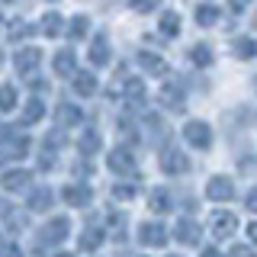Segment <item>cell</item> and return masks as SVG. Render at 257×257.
<instances>
[{
    "label": "cell",
    "instance_id": "33",
    "mask_svg": "<svg viewBox=\"0 0 257 257\" xmlns=\"http://www.w3.org/2000/svg\"><path fill=\"white\" fill-rule=\"evenodd\" d=\"M7 225H10V231H20V228H26V219H23V212H7Z\"/></svg>",
    "mask_w": 257,
    "mask_h": 257
},
{
    "label": "cell",
    "instance_id": "19",
    "mask_svg": "<svg viewBox=\"0 0 257 257\" xmlns=\"http://www.w3.org/2000/svg\"><path fill=\"white\" fill-rule=\"evenodd\" d=\"M90 61L93 64H106L109 61V39H106V32L93 36V42H90Z\"/></svg>",
    "mask_w": 257,
    "mask_h": 257
},
{
    "label": "cell",
    "instance_id": "47",
    "mask_svg": "<svg viewBox=\"0 0 257 257\" xmlns=\"http://www.w3.org/2000/svg\"><path fill=\"white\" fill-rule=\"evenodd\" d=\"M0 26H4V16H0Z\"/></svg>",
    "mask_w": 257,
    "mask_h": 257
},
{
    "label": "cell",
    "instance_id": "4",
    "mask_svg": "<svg viewBox=\"0 0 257 257\" xmlns=\"http://www.w3.org/2000/svg\"><path fill=\"white\" fill-rule=\"evenodd\" d=\"M183 139H187L193 148H199V151H206L209 145H212V128H209L206 122H199V119H193V122L183 125Z\"/></svg>",
    "mask_w": 257,
    "mask_h": 257
},
{
    "label": "cell",
    "instance_id": "10",
    "mask_svg": "<svg viewBox=\"0 0 257 257\" xmlns=\"http://www.w3.org/2000/svg\"><path fill=\"white\" fill-rule=\"evenodd\" d=\"M52 71H55V77H74V74H77V58H74V52H71V48H61V52L52 58Z\"/></svg>",
    "mask_w": 257,
    "mask_h": 257
},
{
    "label": "cell",
    "instance_id": "42",
    "mask_svg": "<svg viewBox=\"0 0 257 257\" xmlns=\"http://www.w3.org/2000/svg\"><path fill=\"white\" fill-rule=\"evenodd\" d=\"M4 257H20V247H16V244H10V247L4 251Z\"/></svg>",
    "mask_w": 257,
    "mask_h": 257
},
{
    "label": "cell",
    "instance_id": "3",
    "mask_svg": "<svg viewBox=\"0 0 257 257\" xmlns=\"http://www.w3.org/2000/svg\"><path fill=\"white\" fill-rule=\"evenodd\" d=\"M161 171L171 174V177H180V174L190 171V161L180 148H164L161 151Z\"/></svg>",
    "mask_w": 257,
    "mask_h": 257
},
{
    "label": "cell",
    "instance_id": "30",
    "mask_svg": "<svg viewBox=\"0 0 257 257\" xmlns=\"http://www.w3.org/2000/svg\"><path fill=\"white\" fill-rule=\"evenodd\" d=\"M13 106H16V87L0 84V112H10Z\"/></svg>",
    "mask_w": 257,
    "mask_h": 257
},
{
    "label": "cell",
    "instance_id": "46",
    "mask_svg": "<svg viewBox=\"0 0 257 257\" xmlns=\"http://www.w3.org/2000/svg\"><path fill=\"white\" fill-rule=\"evenodd\" d=\"M0 64H4V52H0Z\"/></svg>",
    "mask_w": 257,
    "mask_h": 257
},
{
    "label": "cell",
    "instance_id": "43",
    "mask_svg": "<svg viewBox=\"0 0 257 257\" xmlns=\"http://www.w3.org/2000/svg\"><path fill=\"white\" fill-rule=\"evenodd\" d=\"M247 235H251V241L257 244V222H251V225H247Z\"/></svg>",
    "mask_w": 257,
    "mask_h": 257
},
{
    "label": "cell",
    "instance_id": "12",
    "mask_svg": "<svg viewBox=\"0 0 257 257\" xmlns=\"http://www.w3.org/2000/svg\"><path fill=\"white\" fill-rule=\"evenodd\" d=\"M177 241H180V244H187V247H193V244H199V241H203V228H199L196 222L193 219H180L177 222Z\"/></svg>",
    "mask_w": 257,
    "mask_h": 257
},
{
    "label": "cell",
    "instance_id": "17",
    "mask_svg": "<svg viewBox=\"0 0 257 257\" xmlns=\"http://www.w3.org/2000/svg\"><path fill=\"white\" fill-rule=\"evenodd\" d=\"M52 199H55V193L48 190V187H36L29 193V203H26V209L29 212H45L48 206H52Z\"/></svg>",
    "mask_w": 257,
    "mask_h": 257
},
{
    "label": "cell",
    "instance_id": "20",
    "mask_svg": "<svg viewBox=\"0 0 257 257\" xmlns=\"http://www.w3.org/2000/svg\"><path fill=\"white\" fill-rule=\"evenodd\" d=\"M231 55L241 58V61H251V58H257V42H254V39H247V36H241V39L231 42Z\"/></svg>",
    "mask_w": 257,
    "mask_h": 257
},
{
    "label": "cell",
    "instance_id": "21",
    "mask_svg": "<svg viewBox=\"0 0 257 257\" xmlns=\"http://www.w3.org/2000/svg\"><path fill=\"white\" fill-rule=\"evenodd\" d=\"M171 193L167 190H151V196H148V209L151 212H158V215H164V212H171Z\"/></svg>",
    "mask_w": 257,
    "mask_h": 257
},
{
    "label": "cell",
    "instance_id": "28",
    "mask_svg": "<svg viewBox=\"0 0 257 257\" xmlns=\"http://www.w3.org/2000/svg\"><path fill=\"white\" fill-rule=\"evenodd\" d=\"M196 23L199 26H215L219 23V7H212V4L196 7Z\"/></svg>",
    "mask_w": 257,
    "mask_h": 257
},
{
    "label": "cell",
    "instance_id": "35",
    "mask_svg": "<svg viewBox=\"0 0 257 257\" xmlns=\"http://www.w3.org/2000/svg\"><path fill=\"white\" fill-rule=\"evenodd\" d=\"M61 145H64V132H48L45 135V148L48 151H52V148H61Z\"/></svg>",
    "mask_w": 257,
    "mask_h": 257
},
{
    "label": "cell",
    "instance_id": "13",
    "mask_svg": "<svg viewBox=\"0 0 257 257\" xmlns=\"http://www.w3.org/2000/svg\"><path fill=\"white\" fill-rule=\"evenodd\" d=\"M158 100H161V106L171 109V112H180L183 106H187V100H183V90H180L177 84H164V87H161V93H158Z\"/></svg>",
    "mask_w": 257,
    "mask_h": 257
},
{
    "label": "cell",
    "instance_id": "23",
    "mask_svg": "<svg viewBox=\"0 0 257 257\" xmlns=\"http://www.w3.org/2000/svg\"><path fill=\"white\" fill-rule=\"evenodd\" d=\"M77 148L84 151L87 158L96 155V151H100V132H93V128H84V132H80V139H77Z\"/></svg>",
    "mask_w": 257,
    "mask_h": 257
},
{
    "label": "cell",
    "instance_id": "39",
    "mask_svg": "<svg viewBox=\"0 0 257 257\" xmlns=\"http://www.w3.org/2000/svg\"><path fill=\"white\" fill-rule=\"evenodd\" d=\"M247 209H251V212H257V187L247 193Z\"/></svg>",
    "mask_w": 257,
    "mask_h": 257
},
{
    "label": "cell",
    "instance_id": "9",
    "mask_svg": "<svg viewBox=\"0 0 257 257\" xmlns=\"http://www.w3.org/2000/svg\"><path fill=\"white\" fill-rule=\"evenodd\" d=\"M0 155L4 158H26L29 155V139L26 135H4V142H0Z\"/></svg>",
    "mask_w": 257,
    "mask_h": 257
},
{
    "label": "cell",
    "instance_id": "6",
    "mask_svg": "<svg viewBox=\"0 0 257 257\" xmlns=\"http://www.w3.org/2000/svg\"><path fill=\"white\" fill-rule=\"evenodd\" d=\"M61 199L68 206H74V209H84V206H90V199H93V193L87 183H68V187L61 190Z\"/></svg>",
    "mask_w": 257,
    "mask_h": 257
},
{
    "label": "cell",
    "instance_id": "16",
    "mask_svg": "<svg viewBox=\"0 0 257 257\" xmlns=\"http://www.w3.org/2000/svg\"><path fill=\"white\" fill-rule=\"evenodd\" d=\"M103 238H106V231H103V228H96V225H87V228L80 231V241H77V244H80V251L90 254V251H96V247L103 244Z\"/></svg>",
    "mask_w": 257,
    "mask_h": 257
},
{
    "label": "cell",
    "instance_id": "11",
    "mask_svg": "<svg viewBox=\"0 0 257 257\" xmlns=\"http://www.w3.org/2000/svg\"><path fill=\"white\" fill-rule=\"evenodd\" d=\"M39 61H42V52H39V48H20V52H16V58H13V64H16V71H20V74H32V71L39 68Z\"/></svg>",
    "mask_w": 257,
    "mask_h": 257
},
{
    "label": "cell",
    "instance_id": "8",
    "mask_svg": "<svg viewBox=\"0 0 257 257\" xmlns=\"http://www.w3.org/2000/svg\"><path fill=\"white\" fill-rule=\"evenodd\" d=\"M139 238H142V244H148V247H164L167 244V228L161 222H145V225H139Z\"/></svg>",
    "mask_w": 257,
    "mask_h": 257
},
{
    "label": "cell",
    "instance_id": "18",
    "mask_svg": "<svg viewBox=\"0 0 257 257\" xmlns=\"http://www.w3.org/2000/svg\"><path fill=\"white\" fill-rule=\"evenodd\" d=\"M139 64L148 71V74H167V61L161 58V55L148 52V48H142V52H139Z\"/></svg>",
    "mask_w": 257,
    "mask_h": 257
},
{
    "label": "cell",
    "instance_id": "44",
    "mask_svg": "<svg viewBox=\"0 0 257 257\" xmlns=\"http://www.w3.org/2000/svg\"><path fill=\"white\" fill-rule=\"evenodd\" d=\"M199 257H222V254L215 251V247H209V251H203V254H199Z\"/></svg>",
    "mask_w": 257,
    "mask_h": 257
},
{
    "label": "cell",
    "instance_id": "40",
    "mask_svg": "<svg viewBox=\"0 0 257 257\" xmlns=\"http://www.w3.org/2000/svg\"><path fill=\"white\" fill-rule=\"evenodd\" d=\"M231 254H235V257H254V254H251V247H235Z\"/></svg>",
    "mask_w": 257,
    "mask_h": 257
},
{
    "label": "cell",
    "instance_id": "45",
    "mask_svg": "<svg viewBox=\"0 0 257 257\" xmlns=\"http://www.w3.org/2000/svg\"><path fill=\"white\" fill-rule=\"evenodd\" d=\"M55 257H74V254H64V251H58V254H55Z\"/></svg>",
    "mask_w": 257,
    "mask_h": 257
},
{
    "label": "cell",
    "instance_id": "36",
    "mask_svg": "<svg viewBox=\"0 0 257 257\" xmlns=\"http://www.w3.org/2000/svg\"><path fill=\"white\" fill-rule=\"evenodd\" d=\"M112 193H116L119 199H128V196H135V183H122V187H116Z\"/></svg>",
    "mask_w": 257,
    "mask_h": 257
},
{
    "label": "cell",
    "instance_id": "1",
    "mask_svg": "<svg viewBox=\"0 0 257 257\" xmlns=\"http://www.w3.org/2000/svg\"><path fill=\"white\" fill-rule=\"evenodd\" d=\"M206 196L212 199V203H228V199H235V180H228V177H222V174L209 177Z\"/></svg>",
    "mask_w": 257,
    "mask_h": 257
},
{
    "label": "cell",
    "instance_id": "2",
    "mask_svg": "<svg viewBox=\"0 0 257 257\" xmlns=\"http://www.w3.org/2000/svg\"><path fill=\"white\" fill-rule=\"evenodd\" d=\"M68 235H71V222L64 219V215H55V219L45 222V228L39 231V241H42V244H61Z\"/></svg>",
    "mask_w": 257,
    "mask_h": 257
},
{
    "label": "cell",
    "instance_id": "15",
    "mask_svg": "<svg viewBox=\"0 0 257 257\" xmlns=\"http://www.w3.org/2000/svg\"><path fill=\"white\" fill-rule=\"evenodd\" d=\"M80 119H84V112H80V106H74V103H58V106H55V122L61 128L80 125Z\"/></svg>",
    "mask_w": 257,
    "mask_h": 257
},
{
    "label": "cell",
    "instance_id": "27",
    "mask_svg": "<svg viewBox=\"0 0 257 257\" xmlns=\"http://www.w3.org/2000/svg\"><path fill=\"white\" fill-rule=\"evenodd\" d=\"M158 29H161V32H164V36H167V39H174V36H177V32H180V16H177L174 10H167L164 16H161V23H158Z\"/></svg>",
    "mask_w": 257,
    "mask_h": 257
},
{
    "label": "cell",
    "instance_id": "29",
    "mask_svg": "<svg viewBox=\"0 0 257 257\" xmlns=\"http://www.w3.org/2000/svg\"><path fill=\"white\" fill-rule=\"evenodd\" d=\"M125 100L128 103H142L145 100V84H142L139 77H128L125 80Z\"/></svg>",
    "mask_w": 257,
    "mask_h": 257
},
{
    "label": "cell",
    "instance_id": "14",
    "mask_svg": "<svg viewBox=\"0 0 257 257\" xmlns=\"http://www.w3.org/2000/svg\"><path fill=\"white\" fill-rule=\"evenodd\" d=\"M26 187H29V171H23V167H13V171L0 174V190L16 193V190H26Z\"/></svg>",
    "mask_w": 257,
    "mask_h": 257
},
{
    "label": "cell",
    "instance_id": "7",
    "mask_svg": "<svg viewBox=\"0 0 257 257\" xmlns=\"http://www.w3.org/2000/svg\"><path fill=\"white\" fill-rule=\"evenodd\" d=\"M209 228H212L215 238H231L238 231V215L235 212H215L209 219Z\"/></svg>",
    "mask_w": 257,
    "mask_h": 257
},
{
    "label": "cell",
    "instance_id": "22",
    "mask_svg": "<svg viewBox=\"0 0 257 257\" xmlns=\"http://www.w3.org/2000/svg\"><path fill=\"white\" fill-rule=\"evenodd\" d=\"M74 93L77 96H93L96 93V77L90 74V71H80V74H74Z\"/></svg>",
    "mask_w": 257,
    "mask_h": 257
},
{
    "label": "cell",
    "instance_id": "25",
    "mask_svg": "<svg viewBox=\"0 0 257 257\" xmlns=\"http://www.w3.org/2000/svg\"><path fill=\"white\" fill-rule=\"evenodd\" d=\"M61 23H64V20H61L58 13H45V16H42V26H39V29H42V36L55 39V36H61V29H64Z\"/></svg>",
    "mask_w": 257,
    "mask_h": 257
},
{
    "label": "cell",
    "instance_id": "32",
    "mask_svg": "<svg viewBox=\"0 0 257 257\" xmlns=\"http://www.w3.org/2000/svg\"><path fill=\"white\" fill-rule=\"evenodd\" d=\"M26 32H32L26 20H13V23H10V29H7V36H10V39H23Z\"/></svg>",
    "mask_w": 257,
    "mask_h": 257
},
{
    "label": "cell",
    "instance_id": "34",
    "mask_svg": "<svg viewBox=\"0 0 257 257\" xmlns=\"http://www.w3.org/2000/svg\"><path fill=\"white\" fill-rule=\"evenodd\" d=\"M128 7H132L135 13H151L158 7V0H128Z\"/></svg>",
    "mask_w": 257,
    "mask_h": 257
},
{
    "label": "cell",
    "instance_id": "48",
    "mask_svg": "<svg viewBox=\"0 0 257 257\" xmlns=\"http://www.w3.org/2000/svg\"><path fill=\"white\" fill-rule=\"evenodd\" d=\"M254 26H257V23H254Z\"/></svg>",
    "mask_w": 257,
    "mask_h": 257
},
{
    "label": "cell",
    "instance_id": "31",
    "mask_svg": "<svg viewBox=\"0 0 257 257\" xmlns=\"http://www.w3.org/2000/svg\"><path fill=\"white\" fill-rule=\"evenodd\" d=\"M87 29H90V20L77 13L74 20H71V26H68V39H84V36H87Z\"/></svg>",
    "mask_w": 257,
    "mask_h": 257
},
{
    "label": "cell",
    "instance_id": "37",
    "mask_svg": "<svg viewBox=\"0 0 257 257\" xmlns=\"http://www.w3.org/2000/svg\"><path fill=\"white\" fill-rule=\"evenodd\" d=\"M112 238H122L125 235V231H122V225H125V219H122V215H112Z\"/></svg>",
    "mask_w": 257,
    "mask_h": 257
},
{
    "label": "cell",
    "instance_id": "26",
    "mask_svg": "<svg viewBox=\"0 0 257 257\" xmlns=\"http://www.w3.org/2000/svg\"><path fill=\"white\" fill-rule=\"evenodd\" d=\"M190 61L196 64V68H209V64H212V48L203 45V42L193 45V48H190Z\"/></svg>",
    "mask_w": 257,
    "mask_h": 257
},
{
    "label": "cell",
    "instance_id": "38",
    "mask_svg": "<svg viewBox=\"0 0 257 257\" xmlns=\"http://www.w3.org/2000/svg\"><path fill=\"white\" fill-rule=\"evenodd\" d=\"M247 4H251V0H228L231 13H244V10H247Z\"/></svg>",
    "mask_w": 257,
    "mask_h": 257
},
{
    "label": "cell",
    "instance_id": "24",
    "mask_svg": "<svg viewBox=\"0 0 257 257\" xmlns=\"http://www.w3.org/2000/svg\"><path fill=\"white\" fill-rule=\"evenodd\" d=\"M42 116H45V103L39 100V96H29L26 109H23V122H26V125H36Z\"/></svg>",
    "mask_w": 257,
    "mask_h": 257
},
{
    "label": "cell",
    "instance_id": "41",
    "mask_svg": "<svg viewBox=\"0 0 257 257\" xmlns=\"http://www.w3.org/2000/svg\"><path fill=\"white\" fill-rule=\"evenodd\" d=\"M74 174L80 177V174H90V167H87V164H80V161H77V164H74Z\"/></svg>",
    "mask_w": 257,
    "mask_h": 257
},
{
    "label": "cell",
    "instance_id": "5",
    "mask_svg": "<svg viewBox=\"0 0 257 257\" xmlns=\"http://www.w3.org/2000/svg\"><path fill=\"white\" fill-rule=\"evenodd\" d=\"M106 167L112 174H132L135 171V155L128 148H112V151H106Z\"/></svg>",
    "mask_w": 257,
    "mask_h": 257
}]
</instances>
